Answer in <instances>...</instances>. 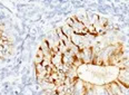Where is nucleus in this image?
<instances>
[{"label":"nucleus","mask_w":129,"mask_h":95,"mask_svg":"<svg viewBox=\"0 0 129 95\" xmlns=\"http://www.w3.org/2000/svg\"><path fill=\"white\" fill-rule=\"evenodd\" d=\"M60 29H61V31H62V34L64 35V36H67V37H70L72 34H74V30H72V28L71 27H69L68 25H64L62 27H60Z\"/></svg>","instance_id":"f03ea898"},{"label":"nucleus","mask_w":129,"mask_h":95,"mask_svg":"<svg viewBox=\"0 0 129 95\" xmlns=\"http://www.w3.org/2000/svg\"><path fill=\"white\" fill-rule=\"evenodd\" d=\"M44 59H45L44 53L39 49L38 51H37V55H36V64H41L42 62H44Z\"/></svg>","instance_id":"7ed1b4c3"},{"label":"nucleus","mask_w":129,"mask_h":95,"mask_svg":"<svg viewBox=\"0 0 129 95\" xmlns=\"http://www.w3.org/2000/svg\"><path fill=\"white\" fill-rule=\"evenodd\" d=\"M109 88H110V92H111L112 95H122L123 94V91L120 88V86L118 85L116 82H112L109 84Z\"/></svg>","instance_id":"f257e3e1"}]
</instances>
